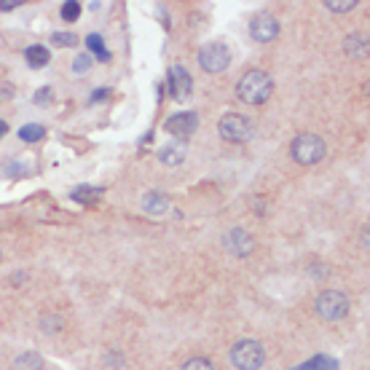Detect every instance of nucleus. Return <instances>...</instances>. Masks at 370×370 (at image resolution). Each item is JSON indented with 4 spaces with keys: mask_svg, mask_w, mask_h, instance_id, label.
<instances>
[{
    "mask_svg": "<svg viewBox=\"0 0 370 370\" xmlns=\"http://www.w3.org/2000/svg\"><path fill=\"white\" fill-rule=\"evenodd\" d=\"M274 94V81L266 70H247L236 83V97L245 105H263Z\"/></svg>",
    "mask_w": 370,
    "mask_h": 370,
    "instance_id": "f257e3e1",
    "label": "nucleus"
},
{
    "mask_svg": "<svg viewBox=\"0 0 370 370\" xmlns=\"http://www.w3.org/2000/svg\"><path fill=\"white\" fill-rule=\"evenodd\" d=\"M290 156L301 164V167H314L322 158L327 156V145L325 140L314 132H303L290 143Z\"/></svg>",
    "mask_w": 370,
    "mask_h": 370,
    "instance_id": "f03ea898",
    "label": "nucleus"
},
{
    "mask_svg": "<svg viewBox=\"0 0 370 370\" xmlns=\"http://www.w3.org/2000/svg\"><path fill=\"white\" fill-rule=\"evenodd\" d=\"M217 132H220L225 143L242 145V143L255 137V121L250 115H245V113H225L220 123H217Z\"/></svg>",
    "mask_w": 370,
    "mask_h": 370,
    "instance_id": "7ed1b4c3",
    "label": "nucleus"
},
{
    "mask_svg": "<svg viewBox=\"0 0 370 370\" xmlns=\"http://www.w3.org/2000/svg\"><path fill=\"white\" fill-rule=\"evenodd\" d=\"M231 362L239 370H260L266 365V346L255 338H242L231 349Z\"/></svg>",
    "mask_w": 370,
    "mask_h": 370,
    "instance_id": "20e7f679",
    "label": "nucleus"
},
{
    "mask_svg": "<svg viewBox=\"0 0 370 370\" xmlns=\"http://www.w3.org/2000/svg\"><path fill=\"white\" fill-rule=\"evenodd\" d=\"M314 309L317 314L327 319V322H338V319H344L349 314V309H351V303H349V295L341 290H322L317 295L314 301Z\"/></svg>",
    "mask_w": 370,
    "mask_h": 370,
    "instance_id": "39448f33",
    "label": "nucleus"
},
{
    "mask_svg": "<svg viewBox=\"0 0 370 370\" xmlns=\"http://www.w3.org/2000/svg\"><path fill=\"white\" fill-rule=\"evenodd\" d=\"M199 65H202L204 73H223L228 65H231V51H228V46L223 43H207L202 46V51H199Z\"/></svg>",
    "mask_w": 370,
    "mask_h": 370,
    "instance_id": "423d86ee",
    "label": "nucleus"
},
{
    "mask_svg": "<svg viewBox=\"0 0 370 370\" xmlns=\"http://www.w3.org/2000/svg\"><path fill=\"white\" fill-rule=\"evenodd\" d=\"M279 30H282L279 19L269 11H260L250 19V35H252V41H258V43H271V41L279 35Z\"/></svg>",
    "mask_w": 370,
    "mask_h": 370,
    "instance_id": "0eeeda50",
    "label": "nucleus"
},
{
    "mask_svg": "<svg viewBox=\"0 0 370 370\" xmlns=\"http://www.w3.org/2000/svg\"><path fill=\"white\" fill-rule=\"evenodd\" d=\"M164 129H167L172 137H178L180 143H185L191 135H196V129H199V115L196 113H188V111H180L175 115H169L167 121H164Z\"/></svg>",
    "mask_w": 370,
    "mask_h": 370,
    "instance_id": "6e6552de",
    "label": "nucleus"
},
{
    "mask_svg": "<svg viewBox=\"0 0 370 370\" xmlns=\"http://www.w3.org/2000/svg\"><path fill=\"white\" fill-rule=\"evenodd\" d=\"M169 94L175 97L178 102H185V100H191V94H193V78H191V73L183 68V65H175V68H169Z\"/></svg>",
    "mask_w": 370,
    "mask_h": 370,
    "instance_id": "1a4fd4ad",
    "label": "nucleus"
},
{
    "mask_svg": "<svg viewBox=\"0 0 370 370\" xmlns=\"http://www.w3.org/2000/svg\"><path fill=\"white\" fill-rule=\"evenodd\" d=\"M223 245L234 258H247L255 250V239L247 234L245 228H231L223 234Z\"/></svg>",
    "mask_w": 370,
    "mask_h": 370,
    "instance_id": "9d476101",
    "label": "nucleus"
},
{
    "mask_svg": "<svg viewBox=\"0 0 370 370\" xmlns=\"http://www.w3.org/2000/svg\"><path fill=\"white\" fill-rule=\"evenodd\" d=\"M185 156H188V145L180 143V140H172V143H167V145L158 150V161L164 167H180L185 161Z\"/></svg>",
    "mask_w": 370,
    "mask_h": 370,
    "instance_id": "9b49d317",
    "label": "nucleus"
},
{
    "mask_svg": "<svg viewBox=\"0 0 370 370\" xmlns=\"http://www.w3.org/2000/svg\"><path fill=\"white\" fill-rule=\"evenodd\" d=\"M172 202H169V196L164 191H148L143 196V210L148 215H167Z\"/></svg>",
    "mask_w": 370,
    "mask_h": 370,
    "instance_id": "f8f14e48",
    "label": "nucleus"
},
{
    "mask_svg": "<svg viewBox=\"0 0 370 370\" xmlns=\"http://www.w3.org/2000/svg\"><path fill=\"white\" fill-rule=\"evenodd\" d=\"M24 62H27L30 68L41 70V68H46V65L51 62V51H48L43 43L27 46V48H24Z\"/></svg>",
    "mask_w": 370,
    "mask_h": 370,
    "instance_id": "ddd939ff",
    "label": "nucleus"
},
{
    "mask_svg": "<svg viewBox=\"0 0 370 370\" xmlns=\"http://www.w3.org/2000/svg\"><path fill=\"white\" fill-rule=\"evenodd\" d=\"M11 370H43V357L38 351H22L14 359Z\"/></svg>",
    "mask_w": 370,
    "mask_h": 370,
    "instance_id": "4468645a",
    "label": "nucleus"
},
{
    "mask_svg": "<svg viewBox=\"0 0 370 370\" xmlns=\"http://www.w3.org/2000/svg\"><path fill=\"white\" fill-rule=\"evenodd\" d=\"M86 48L91 51V59H100V62H111V51L97 33L86 35Z\"/></svg>",
    "mask_w": 370,
    "mask_h": 370,
    "instance_id": "2eb2a0df",
    "label": "nucleus"
},
{
    "mask_svg": "<svg viewBox=\"0 0 370 370\" xmlns=\"http://www.w3.org/2000/svg\"><path fill=\"white\" fill-rule=\"evenodd\" d=\"M102 188H94V185H81V188H76V191L70 193L73 196V202L78 204H97L102 199Z\"/></svg>",
    "mask_w": 370,
    "mask_h": 370,
    "instance_id": "dca6fc26",
    "label": "nucleus"
},
{
    "mask_svg": "<svg viewBox=\"0 0 370 370\" xmlns=\"http://www.w3.org/2000/svg\"><path fill=\"white\" fill-rule=\"evenodd\" d=\"M344 48H346L349 56H365L368 54V38L359 33L349 35L346 41H344Z\"/></svg>",
    "mask_w": 370,
    "mask_h": 370,
    "instance_id": "f3484780",
    "label": "nucleus"
},
{
    "mask_svg": "<svg viewBox=\"0 0 370 370\" xmlns=\"http://www.w3.org/2000/svg\"><path fill=\"white\" fill-rule=\"evenodd\" d=\"M298 370H338V362L333 357H325V354H319V357L309 359L306 365H301Z\"/></svg>",
    "mask_w": 370,
    "mask_h": 370,
    "instance_id": "a211bd4d",
    "label": "nucleus"
},
{
    "mask_svg": "<svg viewBox=\"0 0 370 370\" xmlns=\"http://www.w3.org/2000/svg\"><path fill=\"white\" fill-rule=\"evenodd\" d=\"M43 137H46V129L41 123H27V126L19 129V140H24V143H38V140H43Z\"/></svg>",
    "mask_w": 370,
    "mask_h": 370,
    "instance_id": "6ab92c4d",
    "label": "nucleus"
},
{
    "mask_svg": "<svg viewBox=\"0 0 370 370\" xmlns=\"http://www.w3.org/2000/svg\"><path fill=\"white\" fill-rule=\"evenodd\" d=\"M62 327H65V319H62V317H54V314L41 317V330H43L46 336H54Z\"/></svg>",
    "mask_w": 370,
    "mask_h": 370,
    "instance_id": "aec40b11",
    "label": "nucleus"
},
{
    "mask_svg": "<svg viewBox=\"0 0 370 370\" xmlns=\"http://www.w3.org/2000/svg\"><path fill=\"white\" fill-rule=\"evenodd\" d=\"M59 16L65 19V22H76L81 16V3L76 0H68V3H62V9H59Z\"/></svg>",
    "mask_w": 370,
    "mask_h": 370,
    "instance_id": "412c9836",
    "label": "nucleus"
},
{
    "mask_svg": "<svg viewBox=\"0 0 370 370\" xmlns=\"http://www.w3.org/2000/svg\"><path fill=\"white\" fill-rule=\"evenodd\" d=\"M325 9H330L333 14H349L351 9H357V0H325Z\"/></svg>",
    "mask_w": 370,
    "mask_h": 370,
    "instance_id": "4be33fe9",
    "label": "nucleus"
},
{
    "mask_svg": "<svg viewBox=\"0 0 370 370\" xmlns=\"http://www.w3.org/2000/svg\"><path fill=\"white\" fill-rule=\"evenodd\" d=\"M91 65H94L91 54H86V51H83V54L76 56V62H73V73H76V76H83V73H89V70H91Z\"/></svg>",
    "mask_w": 370,
    "mask_h": 370,
    "instance_id": "5701e85b",
    "label": "nucleus"
},
{
    "mask_svg": "<svg viewBox=\"0 0 370 370\" xmlns=\"http://www.w3.org/2000/svg\"><path fill=\"white\" fill-rule=\"evenodd\" d=\"M180 370H215V365L207 357H191L183 362V368Z\"/></svg>",
    "mask_w": 370,
    "mask_h": 370,
    "instance_id": "b1692460",
    "label": "nucleus"
},
{
    "mask_svg": "<svg viewBox=\"0 0 370 370\" xmlns=\"http://www.w3.org/2000/svg\"><path fill=\"white\" fill-rule=\"evenodd\" d=\"M51 100H54V89H51V86H43V89H38V91H35V97H33L35 105H48Z\"/></svg>",
    "mask_w": 370,
    "mask_h": 370,
    "instance_id": "393cba45",
    "label": "nucleus"
},
{
    "mask_svg": "<svg viewBox=\"0 0 370 370\" xmlns=\"http://www.w3.org/2000/svg\"><path fill=\"white\" fill-rule=\"evenodd\" d=\"M51 41H54L56 46H76V43H78V35H73V33H54V35H51Z\"/></svg>",
    "mask_w": 370,
    "mask_h": 370,
    "instance_id": "a878e982",
    "label": "nucleus"
},
{
    "mask_svg": "<svg viewBox=\"0 0 370 370\" xmlns=\"http://www.w3.org/2000/svg\"><path fill=\"white\" fill-rule=\"evenodd\" d=\"M27 172H30V167H24L19 161H11V164L6 167V175H11V178H16V175H27Z\"/></svg>",
    "mask_w": 370,
    "mask_h": 370,
    "instance_id": "bb28decb",
    "label": "nucleus"
},
{
    "mask_svg": "<svg viewBox=\"0 0 370 370\" xmlns=\"http://www.w3.org/2000/svg\"><path fill=\"white\" fill-rule=\"evenodd\" d=\"M108 94H111V89H94L89 97V105H97V102L108 100Z\"/></svg>",
    "mask_w": 370,
    "mask_h": 370,
    "instance_id": "cd10ccee",
    "label": "nucleus"
},
{
    "mask_svg": "<svg viewBox=\"0 0 370 370\" xmlns=\"http://www.w3.org/2000/svg\"><path fill=\"white\" fill-rule=\"evenodd\" d=\"M121 362H123V357L118 354V349H113L111 354L105 357V365H121Z\"/></svg>",
    "mask_w": 370,
    "mask_h": 370,
    "instance_id": "c85d7f7f",
    "label": "nucleus"
},
{
    "mask_svg": "<svg viewBox=\"0 0 370 370\" xmlns=\"http://www.w3.org/2000/svg\"><path fill=\"white\" fill-rule=\"evenodd\" d=\"M19 9V0H0V11H14Z\"/></svg>",
    "mask_w": 370,
    "mask_h": 370,
    "instance_id": "c756f323",
    "label": "nucleus"
},
{
    "mask_svg": "<svg viewBox=\"0 0 370 370\" xmlns=\"http://www.w3.org/2000/svg\"><path fill=\"white\" fill-rule=\"evenodd\" d=\"M9 97H11V86H3L0 89V100H9Z\"/></svg>",
    "mask_w": 370,
    "mask_h": 370,
    "instance_id": "7c9ffc66",
    "label": "nucleus"
},
{
    "mask_svg": "<svg viewBox=\"0 0 370 370\" xmlns=\"http://www.w3.org/2000/svg\"><path fill=\"white\" fill-rule=\"evenodd\" d=\"M6 132H9V123H6V121H0V140L6 137Z\"/></svg>",
    "mask_w": 370,
    "mask_h": 370,
    "instance_id": "2f4dec72",
    "label": "nucleus"
},
{
    "mask_svg": "<svg viewBox=\"0 0 370 370\" xmlns=\"http://www.w3.org/2000/svg\"><path fill=\"white\" fill-rule=\"evenodd\" d=\"M0 258H3V252H0Z\"/></svg>",
    "mask_w": 370,
    "mask_h": 370,
    "instance_id": "473e14b6",
    "label": "nucleus"
}]
</instances>
